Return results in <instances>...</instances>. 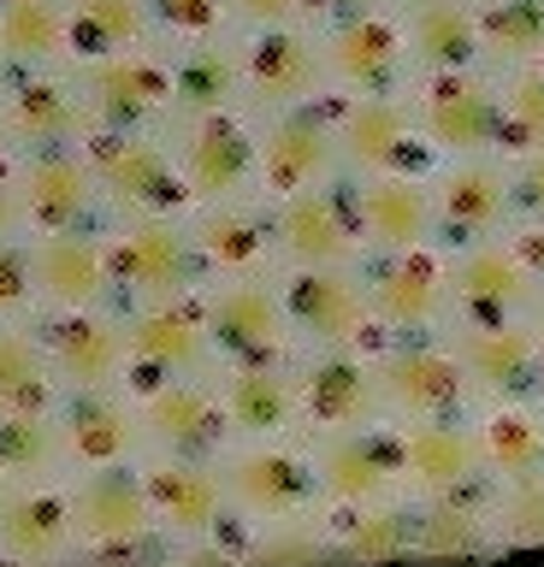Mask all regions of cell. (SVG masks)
<instances>
[{
  "label": "cell",
  "instance_id": "cell-1",
  "mask_svg": "<svg viewBox=\"0 0 544 567\" xmlns=\"http://www.w3.org/2000/svg\"><path fill=\"white\" fill-rule=\"evenodd\" d=\"M78 567H172V544L154 520L143 461L72 478Z\"/></svg>",
  "mask_w": 544,
  "mask_h": 567
},
{
  "label": "cell",
  "instance_id": "cell-2",
  "mask_svg": "<svg viewBox=\"0 0 544 567\" xmlns=\"http://www.w3.org/2000/svg\"><path fill=\"white\" fill-rule=\"evenodd\" d=\"M225 496L243 526H278V520H314L331 514L320 461L308 437H249L219 455Z\"/></svg>",
  "mask_w": 544,
  "mask_h": 567
},
{
  "label": "cell",
  "instance_id": "cell-3",
  "mask_svg": "<svg viewBox=\"0 0 544 567\" xmlns=\"http://www.w3.org/2000/svg\"><path fill=\"white\" fill-rule=\"evenodd\" d=\"M107 255L125 308L178 301L207 284L196 237H189V213H119L107 225Z\"/></svg>",
  "mask_w": 544,
  "mask_h": 567
},
{
  "label": "cell",
  "instance_id": "cell-4",
  "mask_svg": "<svg viewBox=\"0 0 544 567\" xmlns=\"http://www.w3.org/2000/svg\"><path fill=\"white\" fill-rule=\"evenodd\" d=\"M409 95H414L420 142H427L432 166L438 159H468V154H509L503 148V78L491 65L414 78Z\"/></svg>",
  "mask_w": 544,
  "mask_h": 567
},
{
  "label": "cell",
  "instance_id": "cell-5",
  "mask_svg": "<svg viewBox=\"0 0 544 567\" xmlns=\"http://www.w3.org/2000/svg\"><path fill=\"white\" fill-rule=\"evenodd\" d=\"M119 219L107 189L78 148H19V230L37 237H72V230H107Z\"/></svg>",
  "mask_w": 544,
  "mask_h": 567
},
{
  "label": "cell",
  "instance_id": "cell-6",
  "mask_svg": "<svg viewBox=\"0 0 544 567\" xmlns=\"http://www.w3.org/2000/svg\"><path fill=\"white\" fill-rule=\"evenodd\" d=\"M237 42H243V106L255 118L290 113V106H308V101H331L320 18L237 30Z\"/></svg>",
  "mask_w": 544,
  "mask_h": 567
},
{
  "label": "cell",
  "instance_id": "cell-7",
  "mask_svg": "<svg viewBox=\"0 0 544 567\" xmlns=\"http://www.w3.org/2000/svg\"><path fill=\"white\" fill-rule=\"evenodd\" d=\"M202 313H207V331H214L219 367H290L302 354L285 313L278 272L202 284Z\"/></svg>",
  "mask_w": 544,
  "mask_h": 567
},
{
  "label": "cell",
  "instance_id": "cell-8",
  "mask_svg": "<svg viewBox=\"0 0 544 567\" xmlns=\"http://www.w3.org/2000/svg\"><path fill=\"white\" fill-rule=\"evenodd\" d=\"M278 290H285L296 349H379L384 343L361 266H285Z\"/></svg>",
  "mask_w": 544,
  "mask_h": 567
},
{
  "label": "cell",
  "instance_id": "cell-9",
  "mask_svg": "<svg viewBox=\"0 0 544 567\" xmlns=\"http://www.w3.org/2000/svg\"><path fill=\"white\" fill-rule=\"evenodd\" d=\"M296 390H302V437H343L384 425V384H379V349H302L296 354Z\"/></svg>",
  "mask_w": 544,
  "mask_h": 567
},
{
  "label": "cell",
  "instance_id": "cell-10",
  "mask_svg": "<svg viewBox=\"0 0 544 567\" xmlns=\"http://www.w3.org/2000/svg\"><path fill=\"white\" fill-rule=\"evenodd\" d=\"M83 154L107 189L113 213H189L196 195H189L178 154H172V131H107L95 124L83 136Z\"/></svg>",
  "mask_w": 544,
  "mask_h": 567
},
{
  "label": "cell",
  "instance_id": "cell-11",
  "mask_svg": "<svg viewBox=\"0 0 544 567\" xmlns=\"http://www.w3.org/2000/svg\"><path fill=\"white\" fill-rule=\"evenodd\" d=\"M432 202H438V248H468L521 230V195H515V159L509 154H468L432 166Z\"/></svg>",
  "mask_w": 544,
  "mask_h": 567
},
{
  "label": "cell",
  "instance_id": "cell-12",
  "mask_svg": "<svg viewBox=\"0 0 544 567\" xmlns=\"http://www.w3.org/2000/svg\"><path fill=\"white\" fill-rule=\"evenodd\" d=\"M320 42H326L331 95H409L420 78L397 7L331 12L320 18Z\"/></svg>",
  "mask_w": 544,
  "mask_h": 567
},
{
  "label": "cell",
  "instance_id": "cell-13",
  "mask_svg": "<svg viewBox=\"0 0 544 567\" xmlns=\"http://www.w3.org/2000/svg\"><path fill=\"white\" fill-rule=\"evenodd\" d=\"M172 154H178V172L196 195V207L260 195V118L249 106L214 118H178L172 124Z\"/></svg>",
  "mask_w": 544,
  "mask_h": 567
},
{
  "label": "cell",
  "instance_id": "cell-14",
  "mask_svg": "<svg viewBox=\"0 0 544 567\" xmlns=\"http://www.w3.org/2000/svg\"><path fill=\"white\" fill-rule=\"evenodd\" d=\"M379 384H384V408L397 425L409 420H468L480 414L462 361L444 337H391L379 343Z\"/></svg>",
  "mask_w": 544,
  "mask_h": 567
},
{
  "label": "cell",
  "instance_id": "cell-15",
  "mask_svg": "<svg viewBox=\"0 0 544 567\" xmlns=\"http://www.w3.org/2000/svg\"><path fill=\"white\" fill-rule=\"evenodd\" d=\"M343 148H338V106L308 101L290 113L260 118V202H290L302 189L343 184Z\"/></svg>",
  "mask_w": 544,
  "mask_h": 567
},
{
  "label": "cell",
  "instance_id": "cell-16",
  "mask_svg": "<svg viewBox=\"0 0 544 567\" xmlns=\"http://www.w3.org/2000/svg\"><path fill=\"white\" fill-rule=\"evenodd\" d=\"M373 319L391 337H444L455 326L450 296V255L444 248H414V255H367L361 260Z\"/></svg>",
  "mask_w": 544,
  "mask_h": 567
},
{
  "label": "cell",
  "instance_id": "cell-17",
  "mask_svg": "<svg viewBox=\"0 0 544 567\" xmlns=\"http://www.w3.org/2000/svg\"><path fill=\"white\" fill-rule=\"evenodd\" d=\"M444 255H450L455 326H515V319H533L538 313L544 284H538L533 266H526L515 237L444 248Z\"/></svg>",
  "mask_w": 544,
  "mask_h": 567
},
{
  "label": "cell",
  "instance_id": "cell-18",
  "mask_svg": "<svg viewBox=\"0 0 544 567\" xmlns=\"http://www.w3.org/2000/svg\"><path fill=\"white\" fill-rule=\"evenodd\" d=\"M60 420V455L65 473H107V467H136L148 455V425L143 402L131 384L113 390H65V402L54 408Z\"/></svg>",
  "mask_w": 544,
  "mask_h": 567
},
{
  "label": "cell",
  "instance_id": "cell-19",
  "mask_svg": "<svg viewBox=\"0 0 544 567\" xmlns=\"http://www.w3.org/2000/svg\"><path fill=\"white\" fill-rule=\"evenodd\" d=\"M125 331H131V390L219 372L214 331H207V313H202V290L178 296V301L125 308Z\"/></svg>",
  "mask_w": 544,
  "mask_h": 567
},
{
  "label": "cell",
  "instance_id": "cell-20",
  "mask_svg": "<svg viewBox=\"0 0 544 567\" xmlns=\"http://www.w3.org/2000/svg\"><path fill=\"white\" fill-rule=\"evenodd\" d=\"M95 124L107 131H172V48H131L72 65Z\"/></svg>",
  "mask_w": 544,
  "mask_h": 567
},
{
  "label": "cell",
  "instance_id": "cell-21",
  "mask_svg": "<svg viewBox=\"0 0 544 567\" xmlns=\"http://www.w3.org/2000/svg\"><path fill=\"white\" fill-rule=\"evenodd\" d=\"M143 485L154 503V520H161L172 561L184 549L214 544L225 526L237 520L232 496H225V473L219 461H196V455H143Z\"/></svg>",
  "mask_w": 544,
  "mask_h": 567
},
{
  "label": "cell",
  "instance_id": "cell-22",
  "mask_svg": "<svg viewBox=\"0 0 544 567\" xmlns=\"http://www.w3.org/2000/svg\"><path fill=\"white\" fill-rule=\"evenodd\" d=\"M0 106H7L12 148H78L95 131V113L72 65L0 71Z\"/></svg>",
  "mask_w": 544,
  "mask_h": 567
},
{
  "label": "cell",
  "instance_id": "cell-23",
  "mask_svg": "<svg viewBox=\"0 0 544 567\" xmlns=\"http://www.w3.org/2000/svg\"><path fill=\"white\" fill-rule=\"evenodd\" d=\"M42 349L65 390H113L131 384V331L125 308H42Z\"/></svg>",
  "mask_w": 544,
  "mask_h": 567
},
{
  "label": "cell",
  "instance_id": "cell-24",
  "mask_svg": "<svg viewBox=\"0 0 544 567\" xmlns=\"http://www.w3.org/2000/svg\"><path fill=\"white\" fill-rule=\"evenodd\" d=\"M0 567H78L72 473L0 491Z\"/></svg>",
  "mask_w": 544,
  "mask_h": 567
},
{
  "label": "cell",
  "instance_id": "cell-25",
  "mask_svg": "<svg viewBox=\"0 0 544 567\" xmlns=\"http://www.w3.org/2000/svg\"><path fill=\"white\" fill-rule=\"evenodd\" d=\"M349 202L367 255H414L438 248V202H432V166H397L373 177H349Z\"/></svg>",
  "mask_w": 544,
  "mask_h": 567
},
{
  "label": "cell",
  "instance_id": "cell-26",
  "mask_svg": "<svg viewBox=\"0 0 544 567\" xmlns=\"http://www.w3.org/2000/svg\"><path fill=\"white\" fill-rule=\"evenodd\" d=\"M331 106H338V148L349 177L432 166L427 142H420L414 95H331Z\"/></svg>",
  "mask_w": 544,
  "mask_h": 567
},
{
  "label": "cell",
  "instance_id": "cell-27",
  "mask_svg": "<svg viewBox=\"0 0 544 567\" xmlns=\"http://www.w3.org/2000/svg\"><path fill=\"white\" fill-rule=\"evenodd\" d=\"M136 402H143V425H148V455L219 461L232 450V420H225V402H219V372L148 384V390H136Z\"/></svg>",
  "mask_w": 544,
  "mask_h": 567
},
{
  "label": "cell",
  "instance_id": "cell-28",
  "mask_svg": "<svg viewBox=\"0 0 544 567\" xmlns=\"http://www.w3.org/2000/svg\"><path fill=\"white\" fill-rule=\"evenodd\" d=\"M450 349L462 361L480 408L544 396V354H538L533 319H515V326H450Z\"/></svg>",
  "mask_w": 544,
  "mask_h": 567
},
{
  "label": "cell",
  "instance_id": "cell-29",
  "mask_svg": "<svg viewBox=\"0 0 544 567\" xmlns=\"http://www.w3.org/2000/svg\"><path fill=\"white\" fill-rule=\"evenodd\" d=\"M273 225H278V260L285 266H361L367 260L349 177L302 189L290 202H273Z\"/></svg>",
  "mask_w": 544,
  "mask_h": 567
},
{
  "label": "cell",
  "instance_id": "cell-30",
  "mask_svg": "<svg viewBox=\"0 0 544 567\" xmlns=\"http://www.w3.org/2000/svg\"><path fill=\"white\" fill-rule=\"evenodd\" d=\"M397 437H402V496L409 503L491 485L473 414L468 420H409V425H397Z\"/></svg>",
  "mask_w": 544,
  "mask_h": 567
},
{
  "label": "cell",
  "instance_id": "cell-31",
  "mask_svg": "<svg viewBox=\"0 0 544 567\" xmlns=\"http://www.w3.org/2000/svg\"><path fill=\"white\" fill-rule=\"evenodd\" d=\"M189 237H196L202 272L214 278H267L285 272L278 260V225H273V202H214V207H189Z\"/></svg>",
  "mask_w": 544,
  "mask_h": 567
},
{
  "label": "cell",
  "instance_id": "cell-32",
  "mask_svg": "<svg viewBox=\"0 0 544 567\" xmlns=\"http://www.w3.org/2000/svg\"><path fill=\"white\" fill-rule=\"evenodd\" d=\"M320 461V485L331 508H367V503H391L402 496V437L397 420L367 425V432L320 437L314 443Z\"/></svg>",
  "mask_w": 544,
  "mask_h": 567
},
{
  "label": "cell",
  "instance_id": "cell-33",
  "mask_svg": "<svg viewBox=\"0 0 544 567\" xmlns=\"http://www.w3.org/2000/svg\"><path fill=\"white\" fill-rule=\"evenodd\" d=\"M37 290L42 308H125L107 255V230H72V237H37Z\"/></svg>",
  "mask_w": 544,
  "mask_h": 567
},
{
  "label": "cell",
  "instance_id": "cell-34",
  "mask_svg": "<svg viewBox=\"0 0 544 567\" xmlns=\"http://www.w3.org/2000/svg\"><path fill=\"white\" fill-rule=\"evenodd\" d=\"M219 402L232 443L249 437H302V390L290 367H219Z\"/></svg>",
  "mask_w": 544,
  "mask_h": 567
},
{
  "label": "cell",
  "instance_id": "cell-35",
  "mask_svg": "<svg viewBox=\"0 0 544 567\" xmlns=\"http://www.w3.org/2000/svg\"><path fill=\"white\" fill-rule=\"evenodd\" d=\"M397 18H402V35H409L420 78L485 65L480 0H397Z\"/></svg>",
  "mask_w": 544,
  "mask_h": 567
},
{
  "label": "cell",
  "instance_id": "cell-36",
  "mask_svg": "<svg viewBox=\"0 0 544 567\" xmlns=\"http://www.w3.org/2000/svg\"><path fill=\"white\" fill-rule=\"evenodd\" d=\"M414 561H497L491 485L414 503Z\"/></svg>",
  "mask_w": 544,
  "mask_h": 567
},
{
  "label": "cell",
  "instance_id": "cell-37",
  "mask_svg": "<svg viewBox=\"0 0 544 567\" xmlns=\"http://www.w3.org/2000/svg\"><path fill=\"white\" fill-rule=\"evenodd\" d=\"M237 106H243V42H237V30L172 53V124L237 113Z\"/></svg>",
  "mask_w": 544,
  "mask_h": 567
},
{
  "label": "cell",
  "instance_id": "cell-38",
  "mask_svg": "<svg viewBox=\"0 0 544 567\" xmlns=\"http://www.w3.org/2000/svg\"><path fill=\"white\" fill-rule=\"evenodd\" d=\"M331 549H338V567L414 561V503L391 496V503H367V508H331Z\"/></svg>",
  "mask_w": 544,
  "mask_h": 567
},
{
  "label": "cell",
  "instance_id": "cell-39",
  "mask_svg": "<svg viewBox=\"0 0 544 567\" xmlns=\"http://www.w3.org/2000/svg\"><path fill=\"white\" fill-rule=\"evenodd\" d=\"M60 402H65V379L48 361L37 319H0V408L54 414Z\"/></svg>",
  "mask_w": 544,
  "mask_h": 567
},
{
  "label": "cell",
  "instance_id": "cell-40",
  "mask_svg": "<svg viewBox=\"0 0 544 567\" xmlns=\"http://www.w3.org/2000/svg\"><path fill=\"white\" fill-rule=\"evenodd\" d=\"M0 60L7 71L72 65V7L65 0H0Z\"/></svg>",
  "mask_w": 544,
  "mask_h": 567
},
{
  "label": "cell",
  "instance_id": "cell-41",
  "mask_svg": "<svg viewBox=\"0 0 544 567\" xmlns=\"http://www.w3.org/2000/svg\"><path fill=\"white\" fill-rule=\"evenodd\" d=\"M473 425H480L491 485H497V478L544 473V396L538 402H491L473 414Z\"/></svg>",
  "mask_w": 544,
  "mask_h": 567
},
{
  "label": "cell",
  "instance_id": "cell-42",
  "mask_svg": "<svg viewBox=\"0 0 544 567\" xmlns=\"http://www.w3.org/2000/svg\"><path fill=\"white\" fill-rule=\"evenodd\" d=\"M232 567H338V549H331V514H314V520H278V526L232 520Z\"/></svg>",
  "mask_w": 544,
  "mask_h": 567
},
{
  "label": "cell",
  "instance_id": "cell-43",
  "mask_svg": "<svg viewBox=\"0 0 544 567\" xmlns=\"http://www.w3.org/2000/svg\"><path fill=\"white\" fill-rule=\"evenodd\" d=\"M65 7H72V65L161 42L154 35V0H65Z\"/></svg>",
  "mask_w": 544,
  "mask_h": 567
},
{
  "label": "cell",
  "instance_id": "cell-44",
  "mask_svg": "<svg viewBox=\"0 0 544 567\" xmlns=\"http://www.w3.org/2000/svg\"><path fill=\"white\" fill-rule=\"evenodd\" d=\"M65 473L60 455V420L30 414V408H0V491L30 485V478Z\"/></svg>",
  "mask_w": 544,
  "mask_h": 567
},
{
  "label": "cell",
  "instance_id": "cell-45",
  "mask_svg": "<svg viewBox=\"0 0 544 567\" xmlns=\"http://www.w3.org/2000/svg\"><path fill=\"white\" fill-rule=\"evenodd\" d=\"M480 35L491 71L544 65V0H480Z\"/></svg>",
  "mask_w": 544,
  "mask_h": 567
},
{
  "label": "cell",
  "instance_id": "cell-46",
  "mask_svg": "<svg viewBox=\"0 0 544 567\" xmlns=\"http://www.w3.org/2000/svg\"><path fill=\"white\" fill-rule=\"evenodd\" d=\"M491 532H497V556L544 549V473L491 485Z\"/></svg>",
  "mask_w": 544,
  "mask_h": 567
},
{
  "label": "cell",
  "instance_id": "cell-47",
  "mask_svg": "<svg viewBox=\"0 0 544 567\" xmlns=\"http://www.w3.org/2000/svg\"><path fill=\"white\" fill-rule=\"evenodd\" d=\"M503 78V148L538 154L544 148V65L497 71Z\"/></svg>",
  "mask_w": 544,
  "mask_h": 567
},
{
  "label": "cell",
  "instance_id": "cell-48",
  "mask_svg": "<svg viewBox=\"0 0 544 567\" xmlns=\"http://www.w3.org/2000/svg\"><path fill=\"white\" fill-rule=\"evenodd\" d=\"M232 30H237L232 0H154V35L172 53L214 42V35H232Z\"/></svg>",
  "mask_w": 544,
  "mask_h": 567
},
{
  "label": "cell",
  "instance_id": "cell-49",
  "mask_svg": "<svg viewBox=\"0 0 544 567\" xmlns=\"http://www.w3.org/2000/svg\"><path fill=\"white\" fill-rule=\"evenodd\" d=\"M42 290H37V248L30 237H0V319H37Z\"/></svg>",
  "mask_w": 544,
  "mask_h": 567
},
{
  "label": "cell",
  "instance_id": "cell-50",
  "mask_svg": "<svg viewBox=\"0 0 544 567\" xmlns=\"http://www.w3.org/2000/svg\"><path fill=\"white\" fill-rule=\"evenodd\" d=\"M237 30H267V24H296V18H320V0H232Z\"/></svg>",
  "mask_w": 544,
  "mask_h": 567
},
{
  "label": "cell",
  "instance_id": "cell-51",
  "mask_svg": "<svg viewBox=\"0 0 544 567\" xmlns=\"http://www.w3.org/2000/svg\"><path fill=\"white\" fill-rule=\"evenodd\" d=\"M509 159H515L521 225H544V148H538V154H509Z\"/></svg>",
  "mask_w": 544,
  "mask_h": 567
},
{
  "label": "cell",
  "instance_id": "cell-52",
  "mask_svg": "<svg viewBox=\"0 0 544 567\" xmlns=\"http://www.w3.org/2000/svg\"><path fill=\"white\" fill-rule=\"evenodd\" d=\"M0 237H24L19 230V148H0Z\"/></svg>",
  "mask_w": 544,
  "mask_h": 567
},
{
  "label": "cell",
  "instance_id": "cell-53",
  "mask_svg": "<svg viewBox=\"0 0 544 567\" xmlns=\"http://www.w3.org/2000/svg\"><path fill=\"white\" fill-rule=\"evenodd\" d=\"M515 243H521L526 266H533V272H538V284H544V225H521V230H515Z\"/></svg>",
  "mask_w": 544,
  "mask_h": 567
},
{
  "label": "cell",
  "instance_id": "cell-54",
  "mask_svg": "<svg viewBox=\"0 0 544 567\" xmlns=\"http://www.w3.org/2000/svg\"><path fill=\"white\" fill-rule=\"evenodd\" d=\"M367 7H397V0H320V18H331V12H367Z\"/></svg>",
  "mask_w": 544,
  "mask_h": 567
},
{
  "label": "cell",
  "instance_id": "cell-55",
  "mask_svg": "<svg viewBox=\"0 0 544 567\" xmlns=\"http://www.w3.org/2000/svg\"><path fill=\"white\" fill-rule=\"evenodd\" d=\"M533 337H538V354H544V301H538V313H533Z\"/></svg>",
  "mask_w": 544,
  "mask_h": 567
},
{
  "label": "cell",
  "instance_id": "cell-56",
  "mask_svg": "<svg viewBox=\"0 0 544 567\" xmlns=\"http://www.w3.org/2000/svg\"><path fill=\"white\" fill-rule=\"evenodd\" d=\"M0 148H12V136H7V106H0Z\"/></svg>",
  "mask_w": 544,
  "mask_h": 567
},
{
  "label": "cell",
  "instance_id": "cell-57",
  "mask_svg": "<svg viewBox=\"0 0 544 567\" xmlns=\"http://www.w3.org/2000/svg\"><path fill=\"white\" fill-rule=\"evenodd\" d=\"M0 71H7V60H0Z\"/></svg>",
  "mask_w": 544,
  "mask_h": 567
}]
</instances>
